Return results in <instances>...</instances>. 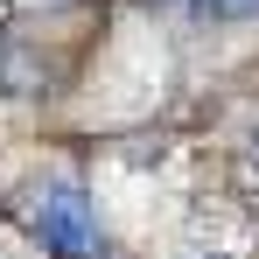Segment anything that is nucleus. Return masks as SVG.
Wrapping results in <instances>:
<instances>
[{
    "label": "nucleus",
    "instance_id": "f257e3e1",
    "mask_svg": "<svg viewBox=\"0 0 259 259\" xmlns=\"http://www.w3.org/2000/svg\"><path fill=\"white\" fill-rule=\"evenodd\" d=\"M35 231L56 259H98V210L77 182H49L35 196Z\"/></svg>",
    "mask_w": 259,
    "mask_h": 259
},
{
    "label": "nucleus",
    "instance_id": "f03ea898",
    "mask_svg": "<svg viewBox=\"0 0 259 259\" xmlns=\"http://www.w3.org/2000/svg\"><path fill=\"white\" fill-rule=\"evenodd\" d=\"M189 21H259V0H175Z\"/></svg>",
    "mask_w": 259,
    "mask_h": 259
}]
</instances>
